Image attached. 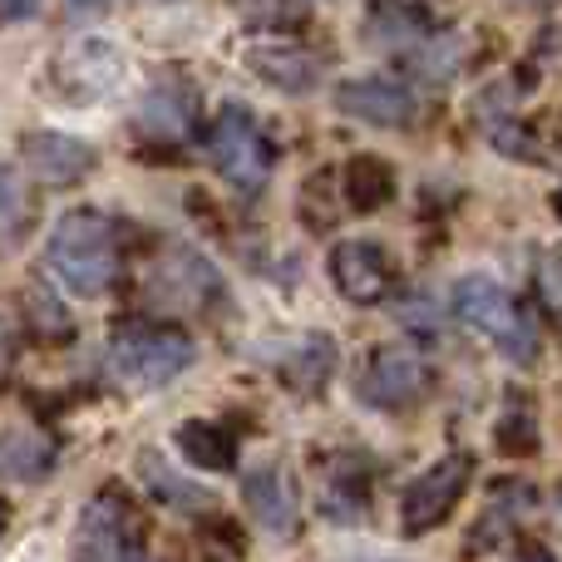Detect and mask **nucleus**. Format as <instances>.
I'll use <instances>...</instances> for the list:
<instances>
[{"instance_id": "3", "label": "nucleus", "mask_w": 562, "mask_h": 562, "mask_svg": "<svg viewBox=\"0 0 562 562\" xmlns=\"http://www.w3.org/2000/svg\"><path fill=\"white\" fill-rule=\"evenodd\" d=\"M449 306H454V316L464 321L469 330H479L484 340H494L508 360L528 366V360L538 356L533 321L524 316V306H518L494 277H459L454 291H449Z\"/></svg>"}, {"instance_id": "16", "label": "nucleus", "mask_w": 562, "mask_h": 562, "mask_svg": "<svg viewBox=\"0 0 562 562\" xmlns=\"http://www.w3.org/2000/svg\"><path fill=\"white\" fill-rule=\"evenodd\" d=\"M138 484H144L164 508H173V514H207V508H213V494H207L203 484H193L188 474H178V469L168 464L164 454H154V449L138 454Z\"/></svg>"}, {"instance_id": "5", "label": "nucleus", "mask_w": 562, "mask_h": 562, "mask_svg": "<svg viewBox=\"0 0 562 562\" xmlns=\"http://www.w3.org/2000/svg\"><path fill=\"white\" fill-rule=\"evenodd\" d=\"M75 562H144V553H138L134 508L124 504L119 488H104V494L89 498V508L79 514Z\"/></svg>"}, {"instance_id": "15", "label": "nucleus", "mask_w": 562, "mask_h": 562, "mask_svg": "<svg viewBox=\"0 0 562 562\" xmlns=\"http://www.w3.org/2000/svg\"><path fill=\"white\" fill-rule=\"evenodd\" d=\"M243 494H247L252 518L267 528V533H291V528H296V488H291L286 469L262 464L257 474H247Z\"/></svg>"}, {"instance_id": "22", "label": "nucleus", "mask_w": 562, "mask_h": 562, "mask_svg": "<svg viewBox=\"0 0 562 562\" xmlns=\"http://www.w3.org/2000/svg\"><path fill=\"white\" fill-rule=\"evenodd\" d=\"M45 0H0V25H15V20H30Z\"/></svg>"}, {"instance_id": "24", "label": "nucleus", "mask_w": 562, "mask_h": 562, "mask_svg": "<svg viewBox=\"0 0 562 562\" xmlns=\"http://www.w3.org/2000/svg\"><path fill=\"white\" fill-rule=\"evenodd\" d=\"M10 198H15V173H10V168L0 164V213L10 207Z\"/></svg>"}, {"instance_id": "4", "label": "nucleus", "mask_w": 562, "mask_h": 562, "mask_svg": "<svg viewBox=\"0 0 562 562\" xmlns=\"http://www.w3.org/2000/svg\"><path fill=\"white\" fill-rule=\"evenodd\" d=\"M207 154H213L217 173L237 188V193H257L272 173V148H267V134L243 104H227L217 114L213 134H207Z\"/></svg>"}, {"instance_id": "6", "label": "nucleus", "mask_w": 562, "mask_h": 562, "mask_svg": "<svg viewBox=\"0 0 562 562\" xmlns=\"http://www.w3.org/2000/svg\"><path fill=\"white\" fill-rule=\"evenodd\" d=\"M469 474H474V459H469V454H445L439 464H429L425 474L405 488V504H400V528H405L409 538L439 528L449 514H454L459 498H464Z\"/></svg>"}, {"instance_id": "25", "label": "nucleus", "mask_w": 562, "mask_h": 562, "mask_svg": "<svg viewBox=\"0 0 562 562\" xmlns=\"http://www.w3.org/2000/svg\"><path fill=\"white\" fill-rule=\"evenodd\" d=\"M69 5H75V10H99L104 0H69Z\"/></svg>"}, {"instance_id": "2", "label": "nucleus", "mask_w": 562, "mask_h": 562, "mask_svg": "<svg viewBox=\"0 0 562 562\" xmlns=\"http://www.w3.org/2000/svg\"><path fill=\"white\" fill-rule=\"evenodd\" d=\"M198 360V346L178 326H158V321H124L109 336V370L134 390H158L178 380Z\"/></svg>"}, {"instance_id": "20", "label": "nucleus", "mask_w": 562, "mask_h": 562, "mask_svg": "<svg viewBox=\"0 0 562 562\" xmlns=\"http://www.w3.org/2000/svg\"><path fill=\"white\" fill-rule=\"evenodd\" d=\"M390 193H395V183H390V168L380 158H356L346 168V198L356 213H375L380 203H390Z\"/></svg>"}, {"instance_id": "17", "label": "nucleus", "mask_w": 562, "mask_h": 562, "mask_svg": "<svg viewBox=\"0 0 562 562\" xmlns=\"http://www.w3.org/2000/svg\"><path fill=\"white\" fill-rule=\"evenodd\" d=\"M330 370H336V340L330 336H296L291 356L281 360L286 385L301 390V395H316V390L330 380Z\"/></svg>"}, {"instance_id": "21", "label": "nucleus", "mask_w": 562, "mask_h": 562, "mask_svg": "<svg viewBox=\"0 0 562 562\" xmlns=\"http://www.w3.org/2000/svg\"><path fill=\"white\" fill-rule=\"evenodd\" d=\"M538 286H543L548 306L562 311V257H548V262H543V277H538Z\"/></svg>"}, {"instance_id": "19", "label": "nucleus", "mask_w": 562, "mask_h": 562, "mask_svg": "<svg viewBox=\"0 0 562 562\" xmlns=\"http://www.w3.org/2000/svg\"><path fill=\"white\" fill-rule=\"evenodd\" d=\"M55 464V445L35 429H15V435L0 439V474L10 479H45Z\"/></svg>"}, {"instance_id": "13", "label": "nucleus", "mask_w": 562, "mask_h": 562, "mask_svg": "<svg viewBox=\"0 0 562 562\" xmlns=\"http://www.w3.org/2000/svg\"><path fill=\"white\" fill-rule=\"evenodd\" d=\"M247 69L257 79H267L281 94H311L321 85V65L311 49L301 45H286V40H257L247 45Z\"/></svg>"}, {"instance_id": "8", "label": "nucleus", "mask_w": 562, "mask_h": 562, "mask_svg": "<svg viewBox=\"0 0 562 562\" xmlns=\"http://www.w3.org/2000/svg\"><path fill=\"white\" fill-rule=\"evenodd\" d=\"M356 390L375 409H405L429 390V360L415 346H385L366 360Z\"/></svg>"}, {"instance_id": "23", "label": "nucleus", "mask_w": 562, "mask_h": 562, "mask_svg": "<svg viewBox=\"0 0 562 562\" xmlns=\"http://www.w3.org/2000/svg\"><path fill=\"white\" fill-rule=\"evenodd\" d=\"M10 366H15V326L0 316V380L10 375Z\"/></svg>"}, {"instance_id": "12", "label": "nucleus", "mask_w": 562, "mask_h": 562, "mask_svg": "<svg viewBox=\"0 0 562 562\" xmlns=\"http://www.w3.org/2000/svg\"><path fill=\"white\" fill-rule=\"evenodd\" d=\"M154 296L168 301V306L203 311V306H213V296H223V281H217V272L198 252L173 247V252L158 262V272H154Z\"/></svg>"}, {"instance_id": "11", "label": "nucleus", "mask_w": 562, "mask_h": 562, "mask_svg": "<svg viewBox=\"0 0 562 562\" xmlns=\"http://www.w3.org/2000/svg\"><path fill=\"white\" fill-rule=\"evenodd\" d=\"M330 281H336V291L346 301L375 306V301H385V291H390V262L375 243L350 237V243L330 247Z\"/></svg>"}, {"instance_id": "14", "label": "nucleus", "mask_w": 562, "mask_h": 562, "mask_svg": "<svg viewBox=\"0 0 562 562\" xmlns=\"http://www.w3.org/2000/svg\"><path fill=\"white\" fill-rule=\"evenodd\" d=\"M198 124V99L188 85H178V79H158L154 89H148L144 109H138V128L154 138H188Z\"/></svg>"}, {"instance_id": "9", "label": "nucleus", "mask_w": 562, "mask_h": 562, "mask_svg": "<svg viewBox=\"0 0 562 562\" xmlns=\"http://www.w3.org/2000/svg\"><path fill=\"white\" fill-rule=\"evenodd\" d=\"M336 104L346 109L350 119L360 124H375V128H409L419 119V104L405 85L395 79H380V75H366V79H346L336 89Z\"/></svg>"}, {"instance_id": "1", "label": "nucleus", "mask_w": 562, "mask_h": 562, "mask_svg": "<svg viewBox=\"0 0 562 562\" xmlns=\"http://www.w3.org/2000/svg\"><path fill=\"white\" fill-rule=\"evenodd\" d=\"M45 267L65 281L75 296H99L119 277V243L114 223L104 213H65L45 237Z\"/></svg>"}, {"instance_id": "10", "label": "nucleus", "mask_w": 562, "mask_h": 562, "mask_svg": "<svg viewBox=\"0 0 562 562\" xmlns=\"http://www.w3.org/2000/svg\"><path fill=\"white\" fill-rule=\"evenodd\" d=\"M20 154H25V168L40 178V183L49 188H69L79 183V178L94 173L99 154L85 144V138L75 134H59V128H45V134H30L25 144H20Z\"/></svg>"}, {"instance_id": "7", "label": "nucleus", "mask_w": 562, "mask_h": 562, "mask_svg": "<svg viewBox=\"0 0 562 562\" xmlns=\"http://www.w3.org/2000/svg\"><path fill=\"white\" fill-rule=\"evenodd\" d=\"M119 79H124V55H119L114 40L85 35V40H75V45H65L55 55V89L69 94L75 104H94V99H104Z\"/></svg>"}, {"instance_id": "18", "label": "nucleus", "mask_w": 562, "mask_h": 562, "mask_svg": "<svg viewBox=\"0 0 562 562\" xmlns=\"http://www.w3.org/2000/svg\"><path fill=\"white\" fill-rule=\"evenodd\" d=\"M178 454L198 469H233L237 464V439L217 425H203V419H188L178 429Z\"/></svg>"}]
</instances>
